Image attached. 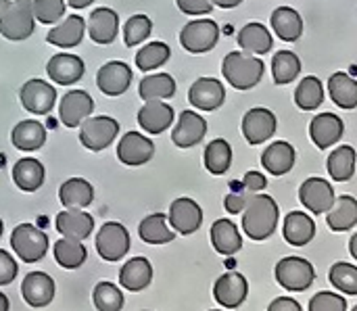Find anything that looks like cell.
I'll list each match as a JSON object with an SVG mask.
<instances>
[{
  "instance_id": "obj_1",
  "label": "cell",
  "mask_w": 357,
  "mask_h": 311,
  "mask_svg": "<svg viewBox=\"0 0 357 311\" xmlns=\"http://www.w3.org/2000/svg\"><path fill=\"white\" fill-rule=\"evenodd\" d=\"M278 218H280L278 203L270 195L257 192L251 197V201L243 211V230L251 241L261 243L276 232Z\"/></svg>"
},
{
  "instance_id": "obj_2",
  "label": "cell",
  "mask_w": 357,
  "mask_h": 311,
  "mask_svg": "<svg viewBox=\"0 0 357 311\" xmlns=\"http://www.w3.org/2000/svg\"><path fill=\"white\" fill-rule=\"evenodd\" d=\"M264 69H266V65L257 54H249V52H241V50L228 52L222 63V73H224L226 82L236 90L255 88L264 77Z\"/></svg>"
},
{
  "instance_id": "obj_3",
  "label": "cell",
  "mask_w": 357,
  "mask_h": 311,
  "mask_svg": "<svg viewBox=\"0 0 357 311\" xmlns=\"http://www.w3.org/2000/svg\"><path fill=\"white\" fill-rule=\"evenodd\" d=\"M36 29V15L29 0H13L0 13V33L10 42L27 40Z\"/></svg>"
},
{
  "instance_id": "obj_4",
  "label": "cell",
  "mask_w": 357,
  "mask_h": 311,
  "mask_svg": "<svg viewBox=\"0 0 357 311\" xmlns=\"http://www.w3.org/2000/svg\"><path fill=\"white\" fill-rule=\"evenodd\" d=\"M10 247L25 264H36L48 253V236L31 224H19L10 234Z\"/></svg>"
},
{
  "instance_id": "obj_5",
  "label": "cell",
  "mask_w": 357,
  "mask_h": 311,
  "mask_svg": "<svg viewBox=\"0 0 357 311\" xmlns=\"http://www.w3.org/2000/svg\"><path fill=\"white\" fill-rule=\"evenodd\" d=\"M274 276L284 291L301 293L307 291L316 280L314 266L303 257H284L276 264Z\"/></svg>"
},
{
  "instance_id": "obj_6",
  "label": "cell",
  "mask_w": 357,
  "mask_h": 311,
  "mask_svg": "<svg viewBox=\"0 0 357 311\" xmlns=\"http://www.w3.org/2000/svg\"><path fill=\"white\" fill-rule=\"evenodd\" d=\"M220 40V27L213 19H195L180 31V44L192 54H203L215 48Z\"/></svg>"
},
{
  "instance_id": "obj_7",
  "label": "cell",
  "mask_w": 357,
  "mask_h": 311,
  "mask_svg": "<svg viewBox=\"0 0 357 311\" xmlns=\"http://www.w3.org/2000/svg\"><path fill=\"white\" fill-rule=\"evenodd\" d=\"M119 134V123L113 117L98 115V117H88L82 121L79 130V142L88 151H105Z\"/></svg>"
},
{
  "instance_id": "obj_8",
  "label": "cell",
  "mask_w": 357,
  "mask_h": 311,
  "mask_svg": "<svg viewBox=\"0 0 357 311\" xmlns=\"http://www.w3.org/2000/svg\"><path fill=\"white\" fill-rule=\"evenodd\" d=\"M96 251L105 261H119L130 251V232L119 222H107L96 234Z\"/></svg>"
},
{
  "instance_id": "obj_9",
  "label": "cell",
  "mask_w": 357,
  "mask_h": 311,
  "mask_svg": "<svg viewBox=\"0 0 357 311\" xmlns=\"http://www.w3.org/2000/svg\"><path fill=\"white\" fill-rule=\"evenodd\" d=\"M243 136L249 144L257 146L266 140H270L278 128L276 115L266 107H253L243 117Z\"/></svg>"
},
{
  "instance_id": "obj_10",
  "label": "cell",
  "mask_w": 357,
  "mask_h": 311,
  "mask_svg": "<svg viewBox=\"0 0 357 311\" xmlns=\"http://www.w3.org/2000/svg\"><path fill=\"white\" fill-rule=\"evenodd\" d=\"M169 226L182 234V236H188V234H195L201 224H203V209L199 207L197 201L188 199V197H182V199H176L172 205H169Z\"/></svg>"
},
{
  "instance_id": "obj_11",
  "label": "cell",
  "mask_w": 357,
  "mask_h": 311,
  "mask_svg": "<svg viewBox=\"0 0 357 311\" xmlns=\"http://www.w3.org/2000/svg\"><path fill=\"white\" fill-rule=\"evenodd\" d=\"M247 295H249V282L238 272H228L215 280L213 297H215L218 305H222L224 310L241 308L245 303Z\"/></svg>"
},
{
  "instance_id": "obj_12",
  "label": "cell",
  "mask_w": 357,
  "mask_h": 311,
  "mask_svg": "<svg viewBox=\"0 0 357 311\" xmlns=\"http://www.w3.org/2000/svg\"><path fill=\"white\" fill-rule=\"evenodd\" d=\"M299 201L307 211L316 215H324L337 201L333 186L324 178H310L299 188Z\"/></svg>"
},
{
  "instance_id": "obj_13",
  "label": "cell",
  "mask_w": 357,
  "mask_h": 311,
  "mask_svg": "<svg viewBox=\"0 0 357 311\" xmlns=\"http://www.w3.org/2000/svg\"><path fill=\"white\" fill-rule=\"evenodd\" d=\"M19 98H21V105L25 111L36 113V115H46L54 107L56 90H54V86H50L44 79H29L23 84Z\"/></svg>"
},
{
  "instance_id": "obj_14",
  "label": "cell",
  "mask_w": 357,
  "mask_h": 311,
  "mask_svg": "<svg viewBox=\"0 0 357 311\" xmlns=\"http://www.w3.org/2000/svg\"><path fill=\"white\" fill-rule=\"evenodd\" d=\"M132 84V69L123 61L105 63L96 73V86L107 96H121Z\"/></svg>"
},
{
  "instance_id": "obj_15",
  "label": "cell",
  "mask_w": 357,
  "mask_h": 311,
  "mask_svg": "<svg viewBox=\"0 0 357 311\" xmlns=\"http://www.w3.org/2000/svg\"><path fill=\"white\" fill-rule=\"evenodd\" d=\"M188 100L199 111H215L226 100L224 84L215 77H199L188 90Z\"/></svg>"
},
{
  "instance_id": "obj_16",
  "label": "cell",
  "mask_w": 357,
  "mask_h": 311,
  "mask_svg": "<svg viewBox=\"0 0 357 311\" xmlns=\"http://www.w3.org/2000/svg\"><path fill=\"white\" fill-rule=\"evenodd\" d=\"M155 144L140 132H128L117 144V159L126 165H144L153 159Z\"/></svg>"
},
{
  "instance_id": "obj_17",
  "label": "cell",
  "mask_w": 357,
  "mask_h": 311,
  "mask_svg": "<svg viewBox=\"0 0 357 311\" xmlns=\"http://www.w3.org/2000/svg\"><path fill=\"white\" fill-rule=\"evenodd\" d=\"M94 109V100L88 92L84 90H69L63 98H61V107H59V115L61 121L67 128H77L82 126L84 119L90 117Z\"/></svg>"
},
{
  "instance_id": "obj_18",
  "label": "cell",
  "mask_w": 357,
  "mask_h": 311,
  "mask_svg": "<svg viewBox=\"0 0 357 311\" xmlns=\"http://www.w3.org/2000/svg\"><path fill=\"white\" fill-rule=\"evenodd\" d=\"M207 134V121L195 111H182L178 123L172 132V140L180 149H190L199 144Z\"/></svg>"
},
{
  "instance_id": "obj_19",
  "label": "cell",
  "mask_w": 357,
  "mask_h": 311,
  "mask_svg": "<svg viewBox=\"0 0 357 311\" xmlns=\"http://www.w3.org/2000/svg\"><path fill=\"white\" fill-rule=\"evenodd\" d=\"M84 69H86L84 61L77 54H67V52H59L46 63L48 77L61 86H71V84L79 82L84 75Z\"/></svg>"
},
{
  "instance_id": "obj_20",
  "label": "cell",
  "mask_w": 357,
  "mask_h": 311,
  "mask_svg": "<svg viewBox=\"0 0 357 311\" xmlns=\"http://www.w3.org/2000/svg\"><path fill=\"white\" fill-rule=\"evenodd\" d=\"M21 295L29 308H46L54 299V280L44 272H31L23 278Z\"/></svg>"
},
{
  "instance_id": "obj_21",
  "label": "cell",
  "mask_w": 357,
  "mask_h": 311,
  "mask_svg": "<svg viewBox=\"0 0 357 311\" xmlns=\"http://www.w3.org/2000/svg\"><path fill=\"white\" fill-rule=\"evenodd\" d=\"M343 119L335 113H320L310 123V136L318 149H328L343 138Z\"/></svg>"
},
{
  "instance_id": "obj_22",
  "label": "cell",
  "mask_w": 357,
  "mask_h": 311,
  "mask_svg": "<svg viewBox=\"0 0 357 311\" xmlns=\"http://www.w3.org/2000/svg\"><path fill=\"white\" fill-rule=\"evenodd\" d=\"M119 31V15L113 8L98 6L88 19V33L96 44H111Z\"/></svg>"
},
{
  "instance_id": "obj_23",
  "label": "cell",
  "mask_w": 357,
  "mask_h": 311,
  "mask_svg": "<svg viewBox=\"0 0 357 311\" xmlns=\"http://www.w3.org/2000/svg\"><path fill=\"white\" fill-rule=\"evenodd\" d=\"M138 123L149 134H163L174 123V109L163 100H144L138 111Z\"/></svg>"
},
{
  "instance_id": "obj_24",
  "label": "cell",
  "mask_w": 357,
  "mask_h": 311,
  "mask_svg": "<svg viewBox=\"0 0 357 311\" xmlns=\"http://www.w3.org/2000/svg\"><path fill=\"white\" fill-rule=\"evenodd\" d=\"M295 159H297L295 146L291 142H287V140H276L264 151L261 165L272 176H284V174H289L293 169Z\"/></svg>"
},
{
  "instance_id": "obj_25",
  "label": "cell",
  "mask_w": 357,
  "mask_h": 311,
  "mask_svg": "<svg viewBox=\"0 0 357 311\" xmlns=\"http://www.w3.org/2000/svg\"><path fill=\"white\" fill-rule=\"evenodd\" d=\"M56 230L61 236L86 241L94 230V218L84 209H65L56 215Z\"/></svg>"
},
{
  "instance_id": "obj_26",
  "label": "cell",
  "mask_w": 357,
  "mask_h": 311,
  "mask_svg": "<svg viewBox=\"0 0 357 311\" xmlns=\"http://www.w3.org/2000/svg\"><path fill=\"white\" fill-rule=\"evenodd\" d=\"M284 241L293 247H305L316 236V222L303 211H291L282 228Z\"/></svg>"
},
{
  "instance_id": "obj_27",
  "label": "cell",
  "mask_w": 357,
  "mask_h": 311,
  "mask_svg": "<svg viewBox=\"0 0 357 311\" xmlns=\"http://www.w3.org/2000/svg\"><path fill=\"white\" fill-rule=\"evenodd\" d=\"M153 280V266L146 257H132L121 270H119V285L126 291L138 293L144 291Z\"/></svg>"
},
{
  "instance_id": "obj_28",
  "label": "cell",
  "mask_w": 357,
  "mask_h": 311,
  "mask_svg": "<svg viewBox=\"0 0 357 311\" xmlns=\"http://www.w3.org/2000/svg\"><path fill=\"white\" fill-rule=\"evenodd\" d=\"M274 33L284 42H297L303 36V19L291 6H278L270 17Z\"/></svg>"
},
{
  "instance_id": "obj_29",
  "label": "cell",
  "mask_w": 357,
  "mask_h": 311,
  "mask_svg": "<svg viewBox=\"0 0 357 311\" xmlns=\"http://www.w3.org/2000/svg\"><path fill=\"white\" fill-rule=\"evenodd\" d=\"M84 31H86V21L79 15H69V17H65L63 23L54 25L48 31L46 42L61 46V48H73L82 42Z\"/></svg>"
},
{
  "instance_id": "obj_30",
  "label": "cell",
  "mask_w": 357,
  "mask_h": 311,
  "mask_svg": "<svg viewBox=\"0 0 357 311\" xmlns=\"http://www.w3.org/2000/svg\"><path fill=\"white\" fill-rule=\"evenodd\" d=\"M238 46L249 52V54H268L274 46V38L270 33V29L261 23H247L241 31H238Z\"/></svg>"
},
{
  "instance_id": "obj_31",
  "label": "cell",
  "mask_w": 357,
  "mask_h": 311,
  "mask_svg": "<svg viewBox=\"0 0 357 311\" xmlns=\"http://www.w3.org/2000/svg\"><path fill=\"white\" fill-rule=\"evenodd\" d=\"M10 142L15 149L23 151V153H31L44 146L46 142V130L40 121L33 119H25L21 123H17L10 132Z\"/></svg>"
},
{
  "instance_id": "obj_32",
  "label": "cell",
  "mask_w": 357,
  "mask_h": 311,
  "mask_svg": "<svg viewBox=\"0 0 357 311\" xmlns=\"http://www.w3.org/2000/svg\"><path fill=\"white\" fill-rule=\"evenodd\" d=\"M211 245L220 255H236L243 249V238L236 224L230 220H218L211 226Z\"/></svg>"
},
{
  "instance_id": "obj_33",
  "label": "cell",
  "mask_w": 357,
  "mask_h": 311,
  "mask_svg": "<svg viewBox=\"0 0 357 311\" xmlns=\"http://www.w3.org/2000/svg\"><path fill=\"white\" fill-rule=\"evenodd\" d=\"M44 178H46L44 165L33 157H23L13 167V182L23 192H36L44 184Z\"/></svg>"
},
{
  "instance_id": "obj_34",
  "label": "cell",
  "mask_w": 357,
  "mask_h": 311,
  "mask_svg": "<svg viewBox=\"0 0 357 311\" xmlns=\"http://www.w3.org/2000/svg\"><path fill=\"white\" fill-rule=\"evenodd\" d=\"M326 224L335 232H347L357 224V199L343 195L326 211Z\"/></svg>"
},
{
  "instance_id": "obj_35",
  "label": "cell",
  "mask_w": 357,
  "mask_h": 311,
  "mask_svg": "<svg viewBox=\"0 0 357 311\" xmlns=\"http://www.w3.org/2000/svg\"><path fill=\"white\" fill-rule=\"evenodd\" d=\"M59 199H61L63 207H67V209H84L94 201V188L90 182L82 180V178H71L61 184Z\"/></svg>"
},
{
  "instance_id": "obj_36",
  "label": "cell",
  "mask_w": 357,
  "mask_h": 311,
  "mask_svg": "<svg viewBox=\"0 0 357 311\" xmlns=\"http://www.w3.org/2000/svg\"><path fill=\"white\" fill-rule=\"evenodd\" d=\"M138 234L149 245H167L176 238V230L163 213H153L144 218L138 226Z\"/></svg>"
},
{
  "instance_id": "obj_37",
  "label": "cell",
  "mask_w": 357,
  "mask_h": 311,
  "mask_svg": "<svg viewBox=\"0 0 357 311\" xmlns=\"http://www.w3.org/2000/svg\"><path fill=\"white\" fill-rule=\"evenodd\" d=\"M52 253H54L56 264L65 270H77L79 266L86 264V257H88L84 243L77 238H69V236H63L61 241H56Z\"/></svg>"
},
{
  "instance_id": "obj_38",
  "label": "cell",
  "mask_w": 357,
  "mask_h": 311,
  "mask_svg": "<svg viewBox=\"0 0 357 311\" xmlns=\"http://www.w3.org/2000/svg\"><path fill=\"white\" fill-rule=\"evenodd\" d=\"M356 163H357V155L356 149L349 146V144H343L339 149H335L328 157V174L335 182H347L354 178L356 174Z\"/></svg>"
},
{
  "instance_id": "obj_39",
  "label": "cell",
  "mask_w": 357,
  "mask_h": 311,
  "mask_svg": "<svg viewBox=\"0 0 357 311\" xmlns=\"http://www.w3.org/2000/svg\"><path fill=\"white\" fill-rule=\"evenodd\" d=\"M328 92L337 107H341V109H356L357 107V79H354L351 75H347L343 71L333 73L328 79Z\"/></svg>"
},
{
  "instance_id": "obj_40",
  "label": "cell",
  "mask_w": 357,
  "mask_h": 311,
  "mask_svg": "<svg viewBox=\"0 0 357 311\" xmlns=\"http://www.w3.org/2000/svg\"><path fill=\"white\" fill-rule=\"evenodd\" d=\"M138 94L142 100H163V98H172L176 94V79L169 73H153L146 75L140 86H138Z\"/></svg>"
},
{
  "instance_id": "obj_41",
  "label": "cell",
  "mask_w": 357,
  "mask_h": 311,
  "mask_svg": "<svg viewBox=\"0 0 357 311\" xmlns=\"http://www.w3.org/2000/svg\"><path fill=\"white\" fill-rule=\"evenodd\" d=\"M301 73V61L295 52L291 50H278L272 56V77L274 84L278 86H287L291 82H295Z\"/></svg>"
},
{
  "instance_id": "obj_42",
  "label": "cell",
  "mask_w": 357,
  "mask_h": 311,
  "mask_svg": "<svg viewBox=\"0 0 357 311\" xmlns=\"http://www.w3.org/2000/svg\"><path fill=\"white\" fill-rule=\"evenodd\" d=\"M205 167L213 176H224L232 165V146L224 138H215L205 149Z\"/></svg>"
},
{
  "instance_id": "obj_43",
  "label": "cell",
  "mask_w": 357,
  "mask_h": 311,
  "mask_svg": "<svg viewBox=\"0 0 357 311\" xmlns=\"http://www.w3.org/2000/svg\"><path fill=\"white\" fill-rule=\"evenodd\" d=\"M295 103L303 111H316L324 103V84L316 75H307L295 90Z\"/></svg>"
},
{
  "instance_id": "obj_44",
  "label": "cell",
  "mask_w": 357,
  "mask_h": 311,
  "mask_svg": "<svg viewBox=\"0 0 357 311\" xmlns=\"http://www.w3.org/2000/svg\"><path fill=\"white\" fill-rule=\"evenodd\" d=\"M172 56V48L165 42H151L142 46L136 54V67L140 71H153L161 65H165Z\"/></svg>"
},
{
  "instance_id": "obj_45",
  "label": "cell",
  "mask_w": 357,
  "mask_h": 311,
  "mask_svg": "<svg viewBox=\"0 0 357 311\" xmlns=\"http://www.w3.org/2000/svg\"><path fill=\"white\" fill-rule=\"evenodd\" d=\"M328 278L337 291L345 295H357V266L354 264H345V261L335 264L328 272Z\"/></svg>"
},
{
  "instance_id": "obj_46",
  "label": "cell",
  "mask_w": 357,
  "mask_h": 311,
  "mask_svg": "<svg viewBox=\"0 0 357 311\" xmlns=\"http://www.w3.org/2000/svg\"><path fill=\"white\" fill-rule=\"evenodd\" d=\"M94 308L98 311L123 310V293L113 282H98L92 295Z\"/></svg>"
},
{
  "instance_id": "obj_47",
  "label": "cell",
  "mask_w": 357,
  "mask_h": 311,
  "mask_svg": "<svg viewBox=\"0 0 357 311\" xmlns=\"http://www.w3.org/2000/svg\"><path fill=\"white\" fill-rule=\"evenodd\" d=\"M153 31V21L146 15H134L126 21L123 25V40L126 46H136L144 42Z\"/></svg>"
},
{
  "instance_id": "obj_48",
  "label": "cell",
  "mask_w": 357,
  "mask_h": 311,
  "mask_svg": "<svg viewBox=\"0 0 357 311\" xmlns=\"http://www.w3.org/2000/svg\"><path fill=\"white\" fill-rule=\"evenodd\" d=\"M33 15L40 23H56L65 15V0H33Z\"/></svg>"
},
{
  "instance_id": "obj_49",
  "label": "cell",
  "mask_w": 357,
  "mask_h": 311,
  "mask_svg": "<svg viewBox=\"0 0 357 311\" xmlns=\"http://www.w3.org/2000/svg\"><path fill=\"white\" fill-rule=\"evenodd\" d=\"M310 311H345L347 301L337 293H318L310 301Z\"/></svg>"
},
{
  "instance_id": "obj_50",
  "label": "cell",
  "mask_w": 357,
  "mask_h": 311,
  "mask_svg": "<svg viewBox=\"0 0 357 311\" xmlns=\"http://www.w3.org/2000/svg\"><path fill=\"white\" fill-rule=\"evenodd\" d=\"M251 192H247L245 188L243 190H236V192H230V195H226V199H224V207H226V211L228 213H232V215H238L241 211H245V207H247V203L251 201Z\"/></svg>"
},
{
  "instance_id": "obj_51",
  "label": "cell",
  "mask_w": 357,
  "mask_h": 311,
  "mask_svg": "<svg viewBox=\"0 0 357 311\" xmlns=\"http://www.w3.org/2000/svg\"><path fill=\"white\" fill-rule=\"evenodd\" d=\"M17 272H19V268H17L15 257H10L6 251L0 249V287L10 285L17 278Z\"/></svg>"
},
{
  "instance_id": "obj_52",
  "label": "cell",
  "mask_w": 357,
  "mask_h": 311,
  "mask_svg": "<svg viewBox=\"0 0 357 311\" xmlns=\"http://www.w3.org/2000/svg\"><path fill=\"white\" fill-rule=\"evenodd\" d=\"M176 4L186 15H209L213 10L211 0H176Z\"/></svg>"
},
{
  "instance_id": "obj_53",
  "label": "cell",
  "mask_w": 357,
  "mask_h": 311,
  "mask_svg": "<svg viewBox=\"0 0 357 311\" xmlns=\"http://www.w3.org/2000/svg\"><path fill=\"white\" fill-rule=\"evenodd\" d=\"M266 186H268V180H266V176L264 174H259V172H247L245 174V178H243V188L247 190V192H251V195H257V192H261V190H266Z\"/></svg>"
},
{
  "instance_id": "obj_54",
  "label": "cell",
  "mask_w": 357,
  "mask_h": 311,
  "mask_svg": "<svg viewBox=\"0 0 357 311\" xmlns=\"http://www.w3.org/2000/svg\"><path fill=\"white\" fill-rule=\"evenodd\" d=\"M270 311H301V305L291 297H278L270 303Z\"/></svg>"
},
{
  "instance_id": "obj_55",
  "label": "cell",
  "mask_w": 357,
  "mask_h": 311,
  "mask_svg": "<svg viewBox=\"0 0 357 311\" xmlns=\"http://www.w3.org/2000/svg\"><path fill=\"white\" fill-rule=\"evenodd\" d=\"M211 2H213V6H220V8H234L243 0H211Z\"/></svg>"
},
{
  "instance_id": "obj_56",
  "label": "cell",
  "mask_w": 357,
  "mask_h": 311,
  "mask_svg": "<svg viewBox=\"0 0 357 311\" xmlns=\"http://www.w3.org/2000/svg\"><path fill=\"white\" fill-rule=\"evenodd\" d=\"M94 0H67V4L71 6V8H86V6H90Z\"/></svg>"
},
{
  "instance_id": "obj_57",
  "label": "cell",
  "mask_w": 357,
  "mask_h": 311,
  "mask_svg": "<svg viewBox=\"0 0 357 311\" xmlns=\"http://www.w3.org/2000/svg\"><path fill=\"white\" fill-rule=\"evenodd\" d=\"M349 253H351L354 259H357V232L351 236V241H349Z\"/></svg>"
},
{
  "instance_id": "obj_58",
  "label": "cell",
  "mask_w": 357,
  "mask_h": 311,
  "mask_svg": "<svg viewBox=\"0 0 357 311\" xmlns=\"http://www.w3.org/2000/svg\"><path fill=\"white\" fill-rule=\"evenodd\" d=\"M8 310H10V303H8L6 295H2V293H0V311H8Z\"/></svg>"
},
{
  "instance_id": "obj_59",
  "label": "cell",
  "mask_w": 357,
  "mask_h": 311,
  "mask_svg": "<svg viewBox=\"0 0 357 311\" xmlns=\"http://www.w3.org/2000/svg\"><path fill=\"white\" fill-rule=\"evenodd\" d=\"M6 4H8V0H0V13H2L4 8H6Z\"/></svg>"
},
{
  "instance_id": "obj_60",
  "label": "cell",
  "mask_w": 357,
  "mask_h": 311,
  "mask_svg": "<svg viewBox=\"0 0 357 311\" xmlns=\"http://www.w3.org/2000/svg\"><path fill=\"white\" fill-rule=\"evenodd\" d=\"M2 230H4V224H2V220H0V236H2Z\"/></svg>"
},
{
  "instance_id": "obj_61",
  "label": "cell",
  "mask_w": 357,
  "mask_h": 311,
  "mask_svg": "<svg viewBox=\"0 0 357 311\" xmlns=\"http://www.w3.org/2000/svg\"><path fill=\"white\" fill-rule=\"evenodd\" d=\"M356 311H357V305H356Z\"/></svg>"
}]
</instances>
